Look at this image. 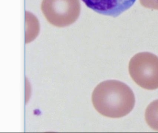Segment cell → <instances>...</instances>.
Returning a JSON list of instances; mask_svg holds the SVG:
<instances>
[{
    "instance_id": "obj_1",
    "label": "cell",
    "mask_w": 158,
    "mask_h": 133,
    "mask_svg": "<svg viewBox=\"0 0 158 133\" xmlns=\"http://www.w3.org/2000/svg\"><path fill=\"white\" fill-rule=\"evenodd\" d=\"M95 109L100 114L110 118H120L129 114L135 106V95L126 84L115 80L101 82L92 93Z\"/></svg>"
},
{
    "instance_id": "obj_2",
    "label": "cell",
    "mask_w": 158,
    "mask_h": 133,
    "mask_svg": "<svg viewBox=\"0 0 158 133\" xmlns=\"http://www.w3.org/2000/svg\"><path fill=\"white\" fill-rule=\"evenodd\" d=\"M129 74L138 85L147 90L158 88V57L149 52L134 55L129 63Z\"/></svg>"
},
{
    "instance_id": "obj_3",
    "label": "cell",
    "mask_w": 158,
    "mask_h": 133,
    "mask_svg": "<svg viewBox=\"0 0 158 133\" xmlns=\"http://www.w3.org/2000/svg\"><path fill=\"white\" fill-rule=\"evenodd\" d=\"M41 10L50 24L62 27L76 21L80 13V2L79 0H43Z\"/></svg>"
},
{
    "instance_id": "obj_4",
    "label": "cell",
    "mask_w": 158,
    "mask_h": 133,
    "mask_svg": "<svg viewBox=\"0 0 158 133\" xmlns=\"http://www.w3.org/2000/svg\"><path fill=\"white\" fill-rule=\"evenodd\" d=\"M89 8L104 15L116 17L128 10L136 0H82Z\"/></svg>"
},
{
    "instance_id": "obj_5",
    "label": "cell",
    "mask_w": 158,
    "mask_h": 133,
    "mask_svg": "<svg viewBox=\"0 0 158 133\" xmlns=\"http://www.w3.org/2000/svg\"><path fill=\"white\" fill-rule=\"evenodd\" d=\"M145 119L149 126L158 131V100L151 103L145 111Z\"/></svg>"
},
{
    "instance_id": "obj_6",
    "label": "cell",
    "mask_w": 158,
    "mask_h": 133,
    "mask_svg": "<svg viewBox=\"0 0 158 133\" xmlns=\"http://www.w3.org/2000/svg\"><path fill=\"white\" fill-rule=\"evenodd\" d=\"M139 2L146 8L158 10V0H139Z\"/></svg>"
}]
</instances>
